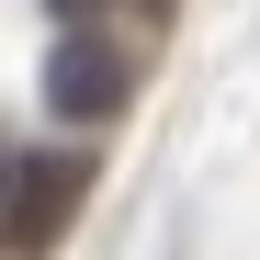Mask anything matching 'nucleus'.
I'll list each match as a JSON object with an SVG mask.
<instances>
[{
  "instance_id": "1",
  "label": "nucleus",
  "mask_w": 260,
  "mask_h": 260,
  "mask_svg": "<svg viewBox=\"0 0 260 260\" xmlns=\"http://www.w3.org/2000/svg\"><path fill=\"white\" fill-rule=\"evenodd\" d=\"M34 91H46L57 124H113L124 102H136V68H124L91 23H79V34H57V46H46V79H34Z\"/></svg>"
},
{
  "instance_id": "2",
  "label": "nucleus",
  "mask_w": 260,
  "mask_h": 260,
  "mask_svg": "<svg viewBox=\"0 0 260 260\" xmlns=\"http://www.w3.org/2000/svg\"><path fill=\"white\" fill-rule=\"evenodd\" d=\"M79 192H91V158H79V147H23L12 158V249L46 260L57 226L79 215Z\"/></svg>"
},
{
  "instance_id": "3",
  "label": "nucleus",
  "mask_w": 260,
  "mask_h": 260,
  "mask_svg": "<svg viewBox=\"0 0 260 260\" xmlns=\"http://www.w3.org/2000/svg\"><path fill=\"white\" fill-rule=\"evenodd\" d=\"M57 12H68V23H79V12H91V0H57Z\"/></svg>"
},
{
  "instance_id": "4",
  "label": "nucleus",
  "mask_w": 260,
  "mask_h": 260,
  "mask_svg": "<svg viewBox=\"0 0 260 260\" xmlns=\"http://www.w3.org/2000/svg\"><path fill=\"white\" fill-rule=\"evenodd\" d=\"M147 12H170V0H147Z\"/></svg>"
}]
</instances>
